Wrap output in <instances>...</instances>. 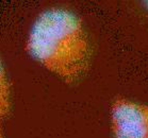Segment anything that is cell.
<instances>
[{"mask_svg":"<svg viewBox=\"0 0 148 138\" xmlns=\"http://www.w3.org/2000/svg\"><path fill=\"white\" fill-rule=\"evenodd\" d=\"M27 48L36 61L69 84L80 81L91 65L88 34L77 15L65 9L53 7L37 17Z\"/></svg>","mask_w":148,"mask_h":138,"instance_id":"obj_1","label":"cell"},{"mask_svg":"<svg viewBox=\"0 0 148 138\" xmlns=\"http://www.w3.org/2000/svg\"><path fill=\"white\" fill-rule=\"evenodd\" d=\"M114 138H148V106L117 99L112 105Z\"/></svg>","mask_w":148,"mask_h":138,"instance_id":"obj_2","label":"cell"},{"mask_svg":"<svg viewBox=\"0 0 148 138\" xmlns=\"http://www.w3.org/2000/svg\"><path fill=\"white\" fill-rule=\"evenodd\" d=\"M10 108V89L4 72L3 66L0 61V118L7 116Z\"/></svg>","mask_w":148,"mask_h":138,"instance_id":"obj_3","label":"cell"},{"mask_svg":"<svg viewBox=\"0 0 148 138\" xmlns=\"http://www.w3.org/2000/svg\"><path fill=\"white\" fill-rule=\"evenodd\" d=\"M142 3H143V7H144L145 10L148 12V0H147V1H143Z\"/></svg>","mask_w":148,"mask_h":138,"instance_id":"obj_4","label":"cell"},{"mask_svg":"<svg viewBox=\"0 0 148 138\" xmlns=\"http://www.w3.org/2000/svg\"><path fill=\"white\" fill-rule=\"evenodd\" d=\"M0 138H2V136H1V130H0Z\"/></svg>","mask_w":148,"mask_h":138,"instance_id":"obj_5","label":"cell"}]
</instances>
